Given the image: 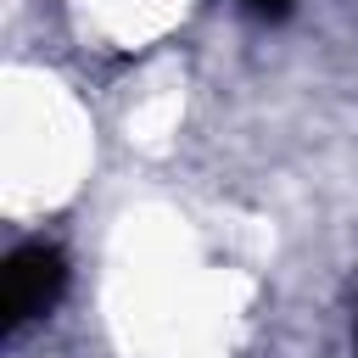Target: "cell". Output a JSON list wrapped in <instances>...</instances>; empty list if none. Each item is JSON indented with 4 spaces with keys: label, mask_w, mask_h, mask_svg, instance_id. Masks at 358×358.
I'll use <instances>...</instances> for the list:
<instances>
[{
    "label": "cell",
    "mask_w": 358,
    "mask_h": 358,
    "mask_svg": "<svg viewBox=\"0 0 358 358\" xmlns=\"http://www.w3.org/2000/svg\"><path fill=\"white\" fill-rule=\"evenodd\" d=\"M246 6H252V11H274V17H280V11L291 6V0H246Z\"/></svg>",
    "instance_id": "7a4b0ae2"
},
{
    "label": "cell",
    "mask_w": 358,
    "mask_h": 358,
    "mask_svg": "<svg viewBox=\"0 0 358 358\" xmlns=\"http://www.w3.org/2000/svg\"><path fill=\"white\" fill-rule=\"evenodd\" d=\"M67 285V268H62V252L34 241V246H17L11 263H6V324L22 330L28 319L50 313L56 296Z\"/></svg>",
    "instance_id": "6da1fadb"
}]
</instances>
